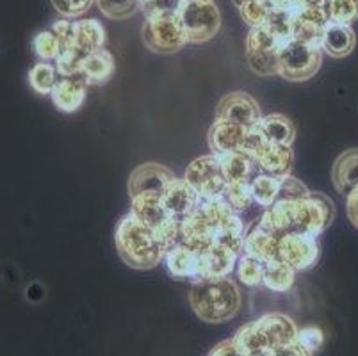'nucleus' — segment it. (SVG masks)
Wrapping results in <instances>:
<instances>
[{
	"instance_id": "f257e3e1",
	"label": "nucleus",
	"mask_w": 358,
	"mask_h": 356,
	"mask_svg": "<svg viewBox=\"0 0 358 356\" xmlns=\"http://www.w3.org/2000/svg\"><path fill=\"white\" fill-rule=\"evenodd\" d=\"M115 243L120 259L132 269H154L166 257L154 228L139 221L130 212L116 225Z\"/></svg>"
},
{
	"instance_id": "f03ea898",
	"label": "nucleus",
	"mask_w": 358,
	"mask_h": 356,
	"mask_svg": "<svg viewBox=\"0 0 358 356\" xmlns=\"http://www.w3.org/2000/svg\"><path fill=\"white\" fill-rule=\"evenodd\" d=\"M193 312L205 322H227L237 315L241 308V290L230 276L203 278L193 282L189 292Z\"/></svg>"
},
{
	"instance_id": "7ed1b4c3",
	"label": "nucleus",
	"mask_w": 358,
	"mask_h": 356,
	"mask_svg": "<svg viewBox=\"0 0 358 356\" xmlns=\"http://www.w3.org/2000/svg\"><path fill=\"white\" fill-rule=\"evenodd\" d=\"M321 64H323L321 47H308L291 39L280 48L278 75L289 83H305L317 73Z\"/></svg>"
},
{
	"instance_id": "20e7f679",
	"label": "nucleus",
	"mask_w": 358,
	"mask_h": 356,
	"mask_svg": "<svg viewBox=\"0 0 358 356\" xmlns=\"http://www.w3.org/2000/svg\"><path fill=\"white\" fill-rule=\"evenodd\" d=\"M143 43L155 54H175L189 43L180 16H152L143 25Z\"/></svg>"
},
{
	"instance_id": "39448f33",
	"label": "nucleus",
	"mask_w": 358,
	"mask_h": 356,
	"mask_svg": "<svg viewBox=\"0 0 358 356\" xmlns=\"http://www.w3.org/2000/svg\"><path fill=\"white\" fill-rule=\"evenodd\" d=\"M178 16L189 43H205L220 32L221 13L214 0L184 2Z\"/></svg>"
},
{
	"instance_id": "423d86ee",
	"label": "nucleus",
	"mask_w": 358,
	"mask_h": 356,
	"mask_svg": "<svg viewBox=\"0 0 358 356\" xmlns=\"http://www.w3.org/2000/svg\"><path fill=\"white\" fill-rule=\"evenodd\" d=\"M335 218L334 201L321 192L310 191L303 200L296 201V234L319 237Z\"/></svg>"
},
{
	"instance_id": "0eeeda50",
	"label": "nucleus",
	"mask_w": 358,
	"mask_h": 356,
	"mask_svg": "<svg viewBox=\"0 0 358 356\" xmlns=\"http://www.w3.org/2000/svg\"><path fill=\"white\" fill-rule=\"evenodd\" d=\"M184 180L198 192L200 200L220 198L227 187V182H224L223 173H221L220 157L214 155V153L194 159L185 169Z\"/></svg>"
},
{
	"instance_id": "6e6552de",
	"label": "nucleus",
	"mask_w": 358,
	"mask_h": 356,
	"mask_svg": "<svg viewBox=\"0 0 358 356\" xmlns=\"http://www.w3.org/2000/svg\"><path fill=\"white\" fill-rule=\"evenodd\" d=\"M321 255L317 237L305 234L282 235L278 241V260L291 269L307 271L314 267Z\"/></svg>"
},
{
	"instance_id": "1a4fd4ad",
	"label": "nucleus",
	"mask_w": 358,
	"mask_h": 356,
	"mask_svg": "<svg viewBox=\"0 0 358 356\" xmlns=\"http://www.w3.org/2000/svg\"><path fill=\"white\" fill-rule=\"evenodd\" d=\"M262 120L259 102L248 93L234 91L224 94L216 107V122H229L241 127H253Z\"/></svg>"
},
{
	"instance_id": "9d476101",
	"label": "nucleus",
	"mask_w": 358,
	"mask_h": 356,
	"mask_svg": "<svg viewBox=\"0 0 358 356\" xmlns=\"http://www.w3.org/2000/svg\"><path fill=\"white\" fill-rule=\"evenodd\" d=\"M330 24L327 8H312V6H298L294 9V22H292V41L308 45V47H321L324 27Z\"/></svg>"
},
{
	"instance_id": "9b49d317",
	"label": "nucleus",
	"mask_w": 358,
	"mask_h": 356,
	"mask_svg": "<svg viewBox=\"0 0 358 356\" xmlns=\"http://www.w3.org/2000/svg\"><path fill=\"white\" fill-rule=\"evenodd\" d=\"M177 176L171 169L157 162H145L139 164L129 176V194L130 198L139 194H157L162 196L171 182Z\"/></svg>"
},
{
	"instance_id": "f8f14e48",
	"label": "nucleus",
	"mask_w": 358,
	"mask_h": 356,
	"mask_svg": "<svg viewBox=\"0 0 358 356\" xmlns=\"http://www.w3.org/2000/svg\"><path fill=\"white\" fill-rule=\"evenodd\" d=\"M239 257V253H236L234 250L220 243H214L207 250L198 251V274L194 282L203 278H224V276H230L232 271L236 269Z\"/></svg>"
},
{
	"instance_id": "ddd939ff",
	"label": "nucleus",
	"mask_w": 358,
	"mask_h": 356,
	"mask_svg": "<svg viewBox=\"0 0 358 356\" xmlns=\"http://www.w3.org/2000/svg\"><path fill=\"white\" fill-rule=\"evenodd\" d=\"M253 161L259 166L260 173L284 178L291 175L294 164V152L289 145H275V143H262L255 153Z\"/></svg>"
},
{
	"instance_id": "4468645a",
	"label": "nucleus",
	"mask_w": 358,
	"mask_h": 356,
	"mask_svg": "<svg viewBox=\"0 0 358 356\" xmlns=\"http://www.w3.org/2000/svg\"><path fill=\"white\" fill-rule=\"evenodd\" d=\"M246 137H248V127L234 125L229 122H214L207 136V143L210 152L220 157L227 153L244 152Z\"/></svg>"
},
{
	"instance_id": "2eb2a0df",
	"label": "nucleus",
	"mask_w": 358,
	"mask_h": 356,
	"mask_svg": "<svg viewBox=\"0 0 358 356\" xmlns=\"http://www.w3.org/2000/svg\"><path fill=\"white\" fill-rule=\"evenodd\" d=\"M161 198L168 214L171 218H177V220H184L185 215H189L200 201L198 192L184 178H175L166 187Z\"/></svg>"
},
{
	"instance_id": "dca6fc26",
	"label": "nucleus",
	"mask_w": 358,
	"mask_h": 356,
	"mask_svg": "<svg viewBox=\"0 0 358 356\" xmlns=\"http://www.w3.org/2000/svg\"><path fill=\"white\" fill-rule=\"evenodd\" d=\"M87 94V84L83 75L61 77L52 90L50 97L54 106L63 113H75L83 107Z\"/></svg>"
},
{
	"instance_id": "f3484780",
	"label": "nucleus",
	"mask_w": 358,
	"mask_h": 356,
	"mask_svg": "<svg viewBox=\"0 0 358 356\" xmlns=\"http://www.w3.org/2000/svg\"><path fill=\"white\" fill-rule=\"evenodd\" d=\"M257 325H259L260 332L264 333L271 351L291 344L298 337V328H296L294 321L284 313H266L260 319H257Z\"/></svg>"
},
{
	"instance_id": "a211bd4d",
	"label": "nucleus",
	"mask_w": 358,
	"mask_h": 356,
	"mask_svg": "<svg viewBox=\"0 0 358 356\" xmlns=\"http://www.w3.org/2000/svg\"><path fill=\"white\" fill-rule=\"evenodd\" d=\"M221 173L227 184H250L260 173L253 157L243 152L220 155Z\"/></svg>"
},
{
	"instance_id": "6ab92c4d",
	"label": "nucleus",
	"mask_w": 358,
	"mask_h": 356,
	"mask_svg": "<svg viewBox=\"0 0 358 356\" xmlns=\"http://www.w3.org/2000/svg\"><path fill=\"white\" fill-rule=\"evenodd\" d=\"M331 182L338 194H351L358 189V148L346 150L331 168Z\"/></svg>"
},
{
	"instance_id": "aec40b11",
	"label": "nucleus",
	"mask_w": 358,
	"mask_h": 356,
	"mask_svg": "<svg viewBox=\"0 0 358 356\" xmlns=\"http://www.w3.org/2000/svg\"><path fill=\"white\" fill-rule=\"evenodd\" d=\"M278 235L271 234V232L264 230L259 225L246 232L244 237V251L243 253L255 257L260 262L271 264L278 260Z\"/></svg>"
},
{
	"instance_id": "412c9836",
	"label": "nucleus",
	"mask_w": 358,
	"mask_h": 356,
	"mask_svg": "<svg viewBox=\"0 0 358 356\" xmlns=\"http://www.w3.org/2000/svg\"><path fill=\"white\" fill-rule=\"evenodd\" d=\"M357 45V36H355L351 25L328 24L324 27L323 39H321V50L330 57L343 59L355 50Z\"/></svg>"
},
{
	"instance_id": "4be33fe9",
	"label": "nucleus",
	"mask_w": 358,
	"mask_h": 356,
	"mask_svg": "<svg viewBox=\"0 0 358 356\" xmlns=\"http://www.w3.org/2000/svg\"><path fill=\"white\" fill-rule=\"evenodd\" d=\"M106 45V29L99 20H80L75 22V41L71 50L86 59L91 52L100 50Z\"/></svg>"
},
{
	"instance_id": "5701e85b",
	"label": "nucleus",
	"mask_w": 358,
	"mask_h": 356,
	"mask_svg": "<svg viewBox=\"0 0 358 356\" xmlns=\"http://www.w3.org/2000/svg\"><path fill=\"white\" fill-rule=\"evenodd\" d=\"M130 214L152 228H157L171 215L166 211L162 198L157 194H139L130 198Z\"/></svg>"
},
{
	"instance_id": "b1692460",
	"label": "nucleus",
	"mask_w": 358,
	"mask_h": 356,
	"mask_svg": "<svg viewBox=\"0 0 358 356\" xmlns=\"http://www.w3.org/2000/svg\"><path fill=\"white\" fill-rule=\"evenodd\" d=\"M113 73H115V57L109 50H103V48L91 52L84 59L83 68H80V75L87 86L107 83Z\"/></svg>"
},
{
	"instance_id": "393cba45",
	"label": "nucleus",
	"mask_w": 358,
	"mask_h": 356,
	"mask_svg": "<svg viewBox=\"0 0 358 356\" xmlns=\"http://www.w3.org/2000/svg\"><path fill=\"white\" fill-rule=\"evenodd\" d=\"M166 267L175 278H187L191 282L196 280L198 274V251L178 244L169 250L164 257Z\"/></svg>"
},
{
	"instance_id": "a878e982",
	"label": "nucleus",
	"mask_w": 358,
	"mask_h": 356,
	"mask_svg": "<svg viewBox=\"0 0 358 356\" xmlns=\"http://www.w3.org/2000/svg\"><path fill=\"white\" fill-rule=\"evenodd\" d=\"M259 129L262 130L264 137L268 143H275V145H292L296 137L294 123L289 120L284 114H268L262 116L259 122Z\"/></svg>"
},
{
	"instance_id": "bb28decb",
	"label": "nucleus",
	"mask_w": 358,
	"mask_h": 356,
	"mask_svg": "<svg viewBox=\"0 0 358 356\" xmlns=\"http://www.w3.org/2000/svg\"><path fill=\"white\" fill-rule=\"evenodd\" d=\"M232 339L244 356H264L271 353L268 341L264 337V333L260 332L257 321L248 322V325L237 329Z\"/></svg>"
},
{
	"instance_id": "cd10ccee",
	"label": "nucleus",
	"mask_w": 358,
	"mask_h": 356,
	"mask_svg": "<svg viewBox=\"0 0 358 356\" xmlns=\"http://www.w3.org/2000/svg\"><path fill=\"white\" fill-rule=\"evenodd\" d=\"M294 9L287 6H271L266 18V24L262 27L268 29L273 36L282 43L291 41L292 34V22H294Z\"/></svg>"
},
{
	"instance_id": "c85d7f7f",
	"label": "nucleus",
	"mask_w": 358,
	"mask_h": 356,
	"mask_svg": "<svg viewBox=\"0 0 358 356\" xmlns=\"http://www.w3.org/2000/svg\"><path fill=\"white\" fill-rule=\"evenodd\" d=\"M250 191H252L253 201L259 207L268 208L278 201L280 192V178L266 173H259V175L250 182Z\"/></svg>"
},
{
	"instance_id": "c756f323",
	"label": "nucleus",
	"mask_w": 358,
	"mask_h": 356,
	"mask_svg": "<svg viewBox=\"0 0 358 356\" xmlns=\"http://www.w3.org/2000/svg\"><path fill=\"white\" fill-rule=\"evenodd\" d=\"M296 282V271L285 266L284 262L275 260L271 264H266L264 271V285L273 292H287L292 289Z\"/></svg>"
},
{
	"instance_id": "7c9ffc66",
	"label": "nucleus",
	"mask_w": 358,
	"mask_h": 356,
	"mask_svg": "<svg viewBox=\"0 0 358 356\" xmlns=\"http://www.w3.org/2000/svg\"><path fill=\"white\" fill-rule=\"evenodd\" d=\"M57 75L59 73H57V68L54 64L47 63V61H40L29 71V84H31L36 93L50 94L57 80H59Z\"/></svg>"
},
{
	"instance_id": "2f4dec72",
	"label": "nucleus",
	"mask_w": 358,
	"mask_h": 356,
	"mask_svg": "<svg viewBox=\"0 0 358 356\" xmlns=\"http://www.w3.org/2000/svg\"><path fill=\"white\" fill-rule=\"evenodd\" d=\"M264 271H266V264L260 262L255 257L243 253L237 260L236 273L237 278L248 287H257L264 282Z\"/></svg>"
},
{
	"instance_id": "473e14b6",
	"label": "nucleus",
	"mask_w": 358,
	"mask_h": 356,
	"mask_svg": "<svg viewBox=\"0 0 358 356\" xmlns=\"http://www.w3.org/2000/svg\"><path fill=\"white\" fill-rule=\"evenodd\" d=\"M96 4L110 20H127L143 9V0H96Z\"/></svg>"
},
{
	"instance_id": "72a5a7b5",
	"label": "nucleus",
	"mask_w": 358,
	"mask_h": 356,
	"mask_svg": "<svg viewBox=\"0 0 358 356\" xmlns=\"http://www.w3.org/2000/svg\"><path fill=\"white\" fill-rule=\"evenodd\" d=\"M284 47L282 41L275 38L266 27H253L246 38V54H260V52H280Z\"/></svg>"
},
{
	"instance_id": "f704fd0d",
	"label": "nucleus",
	"mask_w": 358,
	"mask_h": 356,
	"mask_svg": "<svg viewBox=\"0 0 358 356\" xmlns=\"http://www.w3.org/2000/svg\"><path fill=\"white\" fill-rule=\"evenodd\" d=\"M327 15L331 24L351 25L358 20V0H328Z\"/></svg>"
},
{
	"instance_id": "c9c22d12",
	"label": "nucleus",
	"mask_w": 358,
	"mask_h": 356,
	"mask_svg": "<svg viewBox=\"0 0 358 356\" xmlns=\"http://www.w3.org/2000/svg\"><path fill=\"white\" fill-rule=\"evenodd\" d=\"M223 200L227 201L237 214H243V212L250 211L253 205H257L255 201H253L250 184H227L223 192Z\"/></svg>"
},
{
	"instance_id": "e433bc0d",
	"label": "nucleus",
	"mask_w": 358,
	"mask_h": 356,
	"mask_svg": "<svg viewBox=\"0 0 358 356\" xmlns=\"http://www.w3.org/2000/svg\"><path fill=\"white\" fill-rule=\"evenodd\" d=\"M32 47H34L36 55L41 59V61H55V59L61 55V43L57 36L54 34V31H41L34 36L32 39Z\"/></svg>"
},
{
	"instance_id": "4c0bfd02",
	"label": "nucleus",
	"mask_w": 358,
	"mask_h": 356,
	"mask_svg": "<svg viewBox=\"0 0 358 356\" xmlns=\"http://www.w3.org/2000/svg\"><path fill=\"white\" fill-rule=\"evenodd\" d=\"M278 54L280 52L246 54V61L253 73L260 75V77H271V75H278Z\"/></svg>"
},
{
	"instance_id": "58836bf2",
	"label": "nucleus",
	"mask_w": 358,
	"mask_h": 356,
	"mask_svg": "<svg viewBox=\"0 0 358 356\" xmlns=\"http://www.w3.org/2000/svg\"><path fill=\"white\" fill-rule=\"evenodd\" d=\"M271 9V4L268 0H250L248 4H244L239 9L241 16L250 27H262L266 24V18H268V13Z\"/></svg>"
},
{
	"instance_id": "ea45409f",
	"label": "nucleus",
	"mask_w": 358,
	"mask_h": 356,
	"mask_svg": "<svg viewBox=\"0 0 358 356\" xmlns=\"http://www.w3.org/2000/svg\"><path fill=\"white\" fill-rule=\"evenodd\" d=\"M154 230L166 253L180 244V220H177V218H168L164 223L159 225Z\"/></svg>"
},
{
	"instance_id": "a19ab883",
	"label": "nucleus",
	"mask_w": 358,
	"mask_h": 356,
	"mask_svg": "<svg viewBox=\"0 0 358 356\" xmlns=\"http://www.w3.org/2000/svg\"><path fill=\"white\" fill-rule=\"evenodd\" d=\"M308 194H310V189L292 175L280 178L278 201H298L307 198Z\"/></svg>"
},
{
	"instance_id": "79ce46f5",
	"label": "nucleus",
	"mask_w": 358,
	"mask_h": 356,
	"mask_svg": "<svg viewBox=\"0 0 358 356\" xmlns=\"http://www.w3.org/2000/svg\"><path fill=\"white\" fill-rule=\"evenodd\" d=\"M184 0H145L143 9L146 18L152 16H178Z\"/></svg>"
},
{
	"instance_id": "37998d69",
	"label": "nucleus",
	"mask_w": 358,
	"mask_h": 356,
	"mask_svg": "<svg viewBox=\"0 0 358 356\" xmlns=\"http://www.w3.org/2000/svg\"><path fill=\"white\" fill-rule=\"evenodd\" d=\"M50 2L55 11L59 13L63 18L71 20L90 11V8L96 0H50Z\"/></svg>"
},
{
	"instance_id": "c03bdc74",
	"label": "nucleus",
	"mask_w": 358,
	"mask_h": 356,
	"mask_svg": "<svg viewBox=\"0 0 358 356\" xmlns=\"http://www.w3.org/2000/svg\"><path fill=\"white\" fill-rule=\"evenodd\" d=\"M296 341L303 346L305 349L314 353L317 351V349H321V346H323L324 342V335L323 332L319 328H315V326H308V328L298 329V337H296Z\"/></svg>"
},
{
	"instance_id": "a18cd8bd",
	"label": "nucleus",
	"mask_w": 358,
	"mask_h": 356,
	"mask_svg": "<svg viewBox=\"0 0 358 356\" xmlns=\"http://www.w3.org/2000/svg\"><path fill=\"white\" fill-rule=\"evenodd\" d=\"M54 34L57 36L61 43V52L68 50V48L73 45L75 41V22H70L68 18L59 20V22H55L54 27H52Z\"/></svg>"
},
{
	"instance_id": "49530a36",
	"label": "nucleus",
	"mask_w": 358,
	"mask_h": 356,
	"mask_svg": "<svg viewBox=\"0 0 358 356\" xmlns=\"http://www.w3.org/2000/svg\"><path fill=\"white\" fill-rule=\"evenodd\" d=\"M269 356H312V353L308 351V349H305L298 341H294L287 346L273 349V351L269 353Z\"/></svg>"
},
{
	"instance_id": "de8ad7c7",
	"label": "nucleus",
	"mask_w": 358,
	"mask_h": 356,
	"mask_svg": "<svg viewBox=\"0 0 358 356\" xmlns=\"http://www.w3.org/2000/svg\"><path fill=\"white\" fill-rule=\"evenodd\" d=\"M209 356H244L243 353L239 351V348L236 346L234 339H229V341H223L209 353Z\"/></svg>"
},
{
	"instance_id": "09e8293b",
	"label": "nucleus",
	"mask_w": 358,
	"mask_h": 356,
	"mask_svg": "<svg viewBox=\"0 0 358 356\" xmlns=\"http://www.w3.org/2000/svg\"><path fill=\"white\" fill-rule=\"evenodd\" d=\"M346 212L351 225L358 230V189L346 196Z\"/></svg>"
},
{
	"instance_id": "8fccbe9b",
	"label": "nucleus",
	"mask_w": 358,
	"mask_h": 356,
	"mask_svg": "<svg viewBox=\"0 0 358 356\" xmlns=\"http://www.w3.org/2000/svg\"><path fill=\"white\" fill-rule=\"evenodd\" d=\"M328 0H298V6H312V8H327ZM296 6V8H298Z\"/></svg>"
},
{
	"instance_id": "3c124183",
	"label": "nucleus",
	"mask_w": 358,
	"mask_h": 356,
	"mask_svg": "<svg viewBox=\"0 0 358 356\" xmlns=\"http://www.w3.org/2000/svg\"><path fill=\"white\" fill-rule=\"evenodd\" d=\"M232 2H234V6H236V8L241 9L244 4H248L250 0H232Z\"/></svg>"
},
{
	"instance_id": "603ef678",
	"label": "nucleus",
	"mask_w": 358,
	"mask_h": 356,
	"mask_svg": "<svg viewBox=\"0 0 358 356\" xmlns=\"http://www.w3.org/2000/svg\"><path fill=\"white\" fill-rule=\"evenodd\" d=\"M184 2H196V0H184Z\"/></svg>"
},
{
	"instance_id": "864d4df0",
	"label": "nucleus",
	"mask_w": 358,
	"mask_h": 356,
	"mask_svg": "<svg viewBox=\"0 0 358 356\" xmlns=\"http://www.w3.org/2000/svg\"><path fill=\"white\" fill-rule=\"evenodd\" d=\"M143 2H145V0H143Z\"/></svg>"
}]
</instances>
